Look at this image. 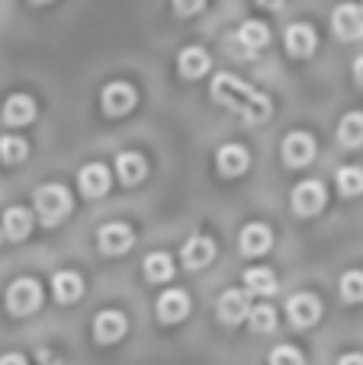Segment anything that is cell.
I'll return each mask as SVG.
<instances>
[{
	"label": "cell",
	"mask_w": 363,
	"mask_h": 365,
	"mask_svg": "<svg viewBox=\"0 0 363 365\" xmlns=\"http://www.w3.org/2000/svg\"><path fill=\"white\" fill-rule=\"evenodd\" d=\"M212 100L219 106L232 109L235 115H242L248 125H257V122H267L274 106H270V96H264L261 90H254L251 83L238 81L232 74H219L212 81Z\"/></svg>",
	"instance_id": "1"
},
{
	"label": "cell",
	"mask_w": 363,
	"mask_h": 365,
	"mask_svg": "<svg viewBox=\"0 0 363 365\" xmlns=\"http://www.w3.org/2000/svg\"><path fill=\"white\" fill-rule=\"evenodd\" d=\"M32 199H36L39 218H42L49 227L58 225L61 218H68V212H71V192L64 186H58V182H45V186H39Z\"/></svg>",
	"instance_id": "2"
},
{
	"label": "cell",
	"mask_w": 363,
	"mask_h": 365,
	"mask_svg": "<svg viewBox=\"0 0 363 365\" xmlns=\"http://www.w3.org/2000/svg\"><path fill=\"white\" fill-rule=\"evenodd\" d=\"M42 304V289H39L36 279H16V282L6 289V311L16 317H26Z\"/></svg>",
	"instance_id": "3"
},
{
	"label": "cell",
	"mask_w": 363,
	"mask_h": 365,
	"mask_svg": "<svg viewBox=\"0 0 363 365\" xmlns=\"http://www.w3.org/2000/svg\"><path fill=\"white\" fill-rule=\"evenodd\" d=\"M100 103H103V113H106V115H126V113H132V109H135V103H139V93H135L132 83L113 81V83H106Z\"/></svg>",
	"instance_id": "4"
},
{
	"label": "cell",
	"mask_w": 363,
	"mask_h": 365,
	"mask_svg": "<svg viewBox=\"0 0 363 365\" xmlns=\"http://www.w3.org/2000/svg\"><path fill=\"white\" fill-rule=\"evenodd\" d=\"M283 164L287 167H306L309 160L315 158V138L309 132H289L287 138H283Z\"/></svg>",
	"instance_id": "5"
},
{
	"label": "cell",
	"mask_w": 363,
	"mask_h": 365,
	"mask_svg": "<svg viewBox=\"0 0 363 365\" xmlns=\"http://www.w3.org/2000/svg\"><path fill=\"white\" fill-rule=\"evenodd\" d=\"M135 234L129 225H122V221H113V225H103L100 234H96V244H100V250L106 253V257H119V253H126L129 247H132Z\"/></svg>",
	"instance_id": "6"
},
{
	"label": "cell",
	"mask_w": 363,
	"mask_h": 365,
	"mask_svg": "<svg viewBox=\"0 0 363 365\" xmlns=\"http://www.w3.org/2000/svg\"><path fill=\"white\" fill-rule=\"evenodd\" d=\"M332 29L341 38H360L363 36V6L360 4H341L332 13Z\"/></svg>",
	"instance_id": "7"
},
{
	"label": "cell",
	"mask_w": 363,
	"mask_h": 365,
	"mask_svg": "<svg viewBox=\"0 0 363 365\" xmlns=\"http://www.w3.org/2000/svg\"><path fill=\"white\" fill-rule=\"evenodd\" d=\"M287 314L293 327H312L322 317V302L315 295H309V292H299V295H293L287 302Z\"/></svg>",
	"instance_id": "8"
},
{
	"label": "cell",
	"mask_w": 363,
	"mask_h": 365,
	"mask_svg": "<svg viewBox=\"0 0 363 365\" xmlns=\"http://www.w3.org/2000/svg\"><path fill=\"white\" fill-rule=\"evenodd\" d=\"M293 208L299 215H315L325 208V186L319 180H302L293 189Z\"/></svg>",
	"instance_id": "9"
},
{
	"label": "cell",
	"mask_w": 363,
	"mask_h": 365,
	"mask_svg": "<svg viewBox=\"0 0 363 365\" xmlns=\"http://www.w3.org/2000/svg\"><path fill=\"white\" fill-rule=\"evenodd\" d=\"M126 330H129V321H126V314H119V311H100L94 321L96 343H116L126 336Z\"/></svg>",
	"instance_id": "10"
},
{
	"label": "cell",
	"mask_w": 363,
	"mask_h": 365,
	"mask_svg": "<svg viewBox=\"0 0 363 365\" xmlns=\"http://www.w3.org/2000/svg\"><path fill=\"white\" fill-rule=\"evenodd\" d=\"M180 257H184L187 269H203V266H209L212 257H216V244H212L209 237H203V234H197V237H190L184 244Z\"/></svg>",
	"instance_id": "11"
},
{
	"label": "cell",
	"mask_w": 363,
	"mask_h": 365,
	"mask_svg": "<svg viewBox=\"0 0 363 365\" xmlns=\"http://www.w3.org/2000/svg\"><path fill=\"white\" fill-rule=\"evenodd\" d=\"M187 314H190V295H187V292L171 289L158 298V317L164 324H177V321H184Z\"/></svg>",
	"instance_id": "12"
},
{
	"label": "cell",
	"mask_w": 363,
	"mask_h": 365,
	"mask_svg": "<svg viewBox=\"0 0 363 365\" xmlns=\"http://www.w3.org/2000/svg\"><path fill=\"white\" fill-rule=\"evenodd\" d=\"M315 45H319V36H315L312 26L296 23L287 29V51L293 58H309L315 51Z\"/></svg>",
	"instance_id": "13"
},
{
	"label": "cell",
	"mask_w": 363,
	"mask_h": 365,
	"mask_svg": "<svg viewBox=\"0 0 363 365\" xmlns=\"http://www.w3.org/2000/svg\"><path fill=\"white\" fill-rule=\"evenodd\" d=\"M270 244H274V234H270L267 225H248L238 237V247H242L244 257H261V253L270 250Z\"/></svg>",
	"instance_id": "14"
},
{
	"label": "cell",
	"mask_w": 363,
	"mask_h": 365,
	"mask_svg": "<svg viewBox=\"0 0 363 365\" xmlns=\"http://www.w3.org/2000/svg\"><path fill=\"white\" fill-rule=\"evenodd\" d=\"M248 311H251V304L242 289H229L219 298V317H222V324H242L248 317Z\"/></svg>",
	"instance_id": "15"
},
{
	"label": "cell",
	"mask_w": 363,
	"mask_h": 365,
	"mask_svg": "<svg viewBox=\"0 0 363 365\" xmlns=\"http://www.w3.org/2000/svg\"><path fill=\"white\" fill-rule=\"evenodd\" d=\"M36 119V103L26 93H13L4 103V122L6 125H29Z\"/></svg>",
	"instance_id": "16"
},
{
	"label": "cell",
	"mask_w": 363,
	"mask_h": 365,
	"mask_svg": "<svg viewBox=\"0 0 363 365\" xmlns=\"http://www.w3.org/2000/svg\"><path fill=\"white\" fill-rule=\"evenodd\" d=\"M77 186H81L84 195L96 199V195H103L109 189V170L103 164H87L81 173H77Z\"/></svg>",
	"instance_id": "17"
},
{
	"label": "cell",
	"mask_w": 363,
	"mask_h": 365,
	"mask_svg": "<svg viewBox=\"0 0 363 365\" xmlns=\"http://www.w3.org/2000/svg\"><path fill=\"white\" fill-rule=\"evenodd\" d=\"M0 225H4V234L10 240H23V237H29V231H32V212L23 205H13L4 212Z\"/></svg>",
	"instance_id": "18"
},
{
	"label": "cell",
	"mask_w": 363,
	"mask_h": 365,
	"mask_svg": "<svg viewBox=\"0 0 363 365\" xmlns=\"http://www.w3.org/2000/svg\"><path fill=\"white\" fill-rule=\"evenodd\" d=\"M116 173H119V180L126 182V186H135V182L145 180L148 164H145V158H141V154L126 151V154H119V158H116Z\"/></svg>",
	"instance_id": "19"
},
{
	"label": "cell",
	"mask_w": 363,
	"mask_h": 365,
	"mask_svg": "<svg viewBox=\"0 0 363 365\" xmlns=\"http://www.w3.org/2000/svg\"><path fill=\"white\" fill-rule=\"evenodd\" d=\"M51 292H55V298L61 304H71V302H77V298L84 295V282H81L77 272L64 269V272H58V276L51 279Z\"/></svg>",
	"instance_id": "20"
},
{
	"label": "cell",
	"mask_w": 363,
	"mask_h": 365,
	"mask_svg": "<svg viewBox=\"0 0 363 365\" xmlns=\"http://www.w3.org/2000/svg\"><path fill=\"white\" fill-rule=\"evenodd\" d=\"M248 164H251V158L242 145H225L222 151H219V170H222L225 177H242V173L248 170Z\"/></svg>",
	"instance_id": "21"
},
{
	"label": "cell",
	"mask_w": 363,
	"mask_h": 365,
	"mask_svg": "<svg viewBox=\"0 0 363 365\" xmlns=\"http://www.w3.org/2000/svg\"><path fill=\"white\" fill-rule=\"evenodd\" d=\"M177 68H180V74H184V77L197 81V77H203L206 71H209V55H206L203 48H197V45H190V48L180 51Z\"/></svg>",
	"instance_id": "22"
},
{
	"label": "cell",
	"mask_w": 363,
	"mask_h": 365,
	"mask_svg": "<svg viewBox=\"0 0 363 365\" xmlns=\"http://www.w3.org/2000/svg\"><path fill=\"white\" fill-rule=\"evenodd\" d=\"M338 141L344 148H360L363 145V113H347L338 125Z\"/></svg>",
	"instance_id": "23"
},
{
	"label": "cell",
	"mask_w": 363,
	"mask_h": 365,
	"mask_svg": "<svg viewBox=\"0 0 363 365\" xmlns=\"http://www.w3.org/2000/svg\"><path fill=\"white\" fill-rule=\"evenodd\" d=\"M244 285H248V292H254V295H274L277 292L274 272L264 269V266H254V269L244 272Z\"/></svg>",
	"instance_id": "24"
},
{
	"label": "cell",
	"mask_w": 363,
	"mask_h": 365,
	"mask_svg": "<svg viewBox=\"0 0 363 365\" xmlns=\"http://www.w3.org/2000/svg\"><path fill=\"white\" fill-rule=\"evenodd\" d=\"M174 276V259L167 253H151L145 259V279L148 282H167Z\"/></svg>",
	"instance_id": "25"
},
{
	"label": "cell",
	"mask_w": 363,
	"mask_h": 365,
	"mask_svg": "<svg viewBox=\"0 0 363 365\" xmlns=\"http://www.w3.org/2000/svg\"><path fill=\"white\" fill-rule=\"evenodd\" d=\"M238 38H242V45H248V51H257L270 42V29L264 23H257V19H251V23H244L238 29Z\"/></svg>",
	"instance_id": "26"
},
{
	"label": "cell",
	"mask_w": 363,
	"mask_h": 365,
	"mask_svg": "<svg viewBox=\"0 0 363 365\" xmlns=\"http://www.w3.org/2000/svg\"><path fill=\"white\" fill-rule=\"evenodd\" d=\"M248 324L254 334H270L277 327V311L270 304H257V308L248 311Z\"/></svg>",
	"instance_id": "27"
},
{
	"label": "cell",
	"mask_w": 363,
	"mask_h": 365,
	"mask_svg": "<svg viewBox=\"0 0 363 365\" xmlns=\"http://www.w3.org/2000/svg\"><path fill=\"white\" fill-rule=\"evenodd\" d=\"M338 192L347 195V199L363 192V170L360 167H341L338 170Z\"/></svg>",
	"instance_id": "28"
},
{
	"label": "cell",
	"mask_w": 363,
	"mask_h": 365,
	"mask_svg": "<svg viewBox=\"0 0 363 365\" xmlns=\"http://www.w3.org/2000/svg\"><path fill=\"white\" fill-rule=\"evenodd\" d=\"M26 154H29V145L23 138H16V135H4L0 138V158L6 164H19V160H26Z\"/></svg>",
	"instance_id": "29"
},
{
	"label": "cell",
	"mask_w": 363,
	"mask_h": 365,
	"mask_svg": "<svg viewBox=\"0 0 363 365\" xmlns=\"http://www.w3.org/2000/svg\"><path fill=\"white\" fill-rule=\"evenodd\" d=\"M341 298H344L347 304L363 302V272L360 269L344 272V276H341Z\"/></svg>",
	"instance_id": "30"
},
{
	"label": "cell",
	"mask_w": 363,
	"mask_h": 365,
	"mask_svg": "<svg viewBox=\"0 0 363 365\" xmlns=\"http://www.w3.org/2000/svg\"><path fill=\"white\" fill-rule=\"evenodd\" d=\"M270 365H306V359L296 346H277L270 353Z\"/></svg>",
	"instance_id": "31"
},
{
	"label": "cell",
	"mask_w": 363,
	"mask_h": 365,
	"mask_svg": "<svg viewBox=\"0 0 363 365\" xmlns=\"http://www.w3.org/2000/svg\"><path fill=\"white\" fill-rule=\"evenodd\" d=\"M206 6V0H174V10L180 13V16H193V13H199Z\"/></svg>",
	"instance_id": "32"
},
{
	"label": "cell",
	"mask_w": 363,
	"mask_h": 365,
	"mask_svg": "<svg viewBox=\"0 0 363 365\" xmlns=\"http://www.w3.org/2000/svg\"><path fill=\"white\" fill-rule=\"evenodd\" d=\"M0 365H26V359L19 353H6L4 359H0Z\"/></svg>",
	"instance_id": "33"
},
{
	"label": "cell",
	"mask_w": 363,
	"mask_h": 365,
	"mask_svg": "<svg viewBox=\"0 0 363 365\" xmlns=\"http://www.w3.org/2000/svg\"><path fill=\"white\" fill-rule=\"evenodd\" d=\"M338 365H363V356L360 353H351V356H344Z\"/></svg>",
	"instance_id": "34"
},
{
	"label": "cell",
	"mask_w": 363,
	"mask_h": 365,
	"mask_svg": "<svg viewBox=\"0 0 363 365\" xmlns=\"http://www.w3.org/2000/svg\"><path fill=\"white\" fill-rule=\"evenodd\" d=\"M354 77H357V83L363 87V55L357 58V61H354Z\"/></svg>",
	"instance_id": "35"
},
{
	"label": "cell",
	"mask_w": 363,
	"mask_h": 365,
	"mask_svg": "<svg viewBox=\"0 0 363 365\" xmlns=\"http://www.w3.org/2000/svg\"><path fill=\"white\" fill-rule=\"evenodd\" d=\"M261 6H267V10H280L283 6V0H257Z\"/></svg>",
	"instance_id": "36"
},
{
	"label": "cell",
	"mask_w": 363,
	"mask_h": 365,
	"mask_svg": "<svg viewBox=\"0 0 363 365\" xmlns=\"http://www.w3.org/2000/svg\"><path fill=\"white\" fill-rule=\"evenodd\" d=\"M32 4H36V6H45V4H51V0H32Z\"/></svg>",
	"instance_id": "37"
}]
</instances>
